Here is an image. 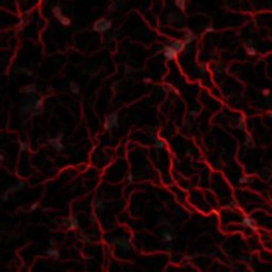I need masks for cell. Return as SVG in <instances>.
I'll list each match as a JSON object with an SVG mask.
<instances>
[{
    "instance_id": "6da1fadb",
    "label": "cell",
    "mask_w": 272,
    "mask_h": 272,
    "mask_svg": "<svg viewBox=\"0 0 272 272\" xmlns=\"http://www.w3.org/2000/svg\"><path fill=\"white\" fill-rule=\"evenodd\" d=\"M113 27V21L107 18H100V19L96 20L94 23V30L96 32L99 33H104L107 32L109 30L112 29Z\"/></svg>"
},
{
    "instance_id": "7a4b0ae2",
    "label": "cell",
    "mask_w": 272,
    "mask_h": 272,
    "mask_svg": "<svg viewBox=\"0 0 272 272\" xmlns=\"http://www.w3.org/2000/svg\"><path fill=\"white\" fill-rule=\"evenodd\" d=\"M114 128H118V115L116 113H111L106 116L104 121V129L109 131Z\"/></svg>"
},
{
    "instance_id": "3957f363",
    "label": "cell",
    "mask_w": 272,
    "mask_h": 272,
    "mask_svg": "<svg viewBox=\"0 0 272 272\" xmlns=\"http://www.w3.org/2000/svg\"><path fill=\"white\" fill-rule=\"evenodd\" d=\"M52 13H53V15H54L55 18L60 21V23L63 25V26L67 27L71 23L70 19H69L68 17H66V16L63 15V13H62V9L59 7V6H55V7L52 8Z\"/></svg>"
},
{
    "instance_id": "277c9868",
    "label": "cell",
    "mask_w": 272,
    "mask_h": 272,
    "mask_svg": "<svg viewBox=\"0 0 272 272\" xmlns=\"http://www.w3.org/2000/svg\"><path fill=\"white\" fill-rule=\"evenodd\" d=\"M62 138H63V134H59L58 137L55 138H52V139H49V145H50V147L53 149V150L58 151V152H60V151H63L66 148V146L65 145H63V143H62Z\"/></svg>"
},
{
    "instance_id": "5b68a950",
    "label": "cell",
    "mask_w": 272,
    "mask_h": 272,
    "mask_svg": "<svg viewBox=\"0 0 272 272\" xmlns=\"http://www.w3.org/2000/svg\"><path fill=\"white\" fill-rule=\"evenodd\" d=\"M113 242L118 248H120L123 252H130L131 251V244L123 237H115V239L113 240Z\"/></svg>"
},
{
    "instance_id": "8992f818",
    "label": "cell",
    "mask_w": 272,
    "mask_h": 272,
    "mask_svg": "<svg viewBox=\"0 0 272 272\" xmlns=\"http://www.w3.org/2000/svg\"><path fill=\"white\" fill-rule=\"evenodd\" d=\"M163 54L164 56L168 60V61H172V60H174V59L176 58V55H178V52L174 50V49L171 47V46L168 44V45L164 46L163 47Z\"/></svg>"
},
{
    "instance_id": "52a82bcc",
    "label": "cell",
    "mask_w": 272,
    "mask_h": 272,
    "mask_svg": "<svg viewBox=\"0 0 272 272\" xmlns=\"http://www.w3.org/2000/svg\"><path fill=\"white\" fill-rule=\"evenodd\" d=\"M33 104L34 103L31 102L30 99H23V103H21V106H20V111L23 114H28V113L33 109Z\"/></svg>"
},
{
    "instance_id": "ba28073f",
    "label": "cell",
    "mask_w": 272,
    "mask_h": 272,
    "mask_svg": "<svg viewBox=\"0 0 272 272\" xmlns=\"http://www.w3.org/2000/svg\"><path fill=\"white\" fill-rule=\"evenodd\" d=\"M65 224H67L69 230H76L79 227V220L76 216H70L67 220H65Z\"/></svg>"
},
{
    "instance_id": "9c48e42d",
    "label": "cell",
    "mask_w": 272,
    "mask_h": 272,
    "mask_svg": "<svg viewBox=\"0 0 272 272\" xmlns=\"http://www.w3.org/2000/svg\"><path fill=\"white\" fill-rule=\"evenodd\" d=\"M169 45L172 47L174 50H176L178 53H180V52H182L184 49L186 48V45L184 42H181V41H171V42H169Z\"/></svg>"
},
{
    "instance_id": "30bf717a",
    "label": "cell",
    "mask_w": 272,
    "mask_h": 272,
    "mask_svg": "<svg viewBox=\"0 0 272 272\" xmlns=\"http://www.w3.org/2000/svg\"><path fill=\"white\" fill-rule=\"evenodd\" d=\"M33 115H39L43 111V100L42 99H37L35 100V102L33 104Z\"/></svg>"
},
{
    "instance_id": "8fae6325",
    "label": "cell",
    "mask_w": 272,
    "mask_h": 272,
    "mask_svg": "<svg viewBox=\"0 0 272 272\" xmlns=\"http://www.w3.org/2000/svg\"><path fill=\"white\" fill-rule=\"evenodd\" d=\"M196 39V35L190 31H185V34H184V41L183 42L185 43V45H190L193 43V41Z\"/></svg>"
},
{
    "instance_id": "7c38bea8",
    "label": "cell",
    "mask_w": 272,
    "mask_h": 272,
    "mask_svg": "<svg viewBox=\"0 0 272 272\" xmlns=\"http://www.w3.org/2000/svg\"><path fill=\"white\" fill-rule=\"evenodd\" d=\"M36 92V85L35 84H31V85H27V86L20 88V93L27 94V95H33Z\"/></svg>"
},
{
    "instance_id": "4fadbf2b",
    "label": "cell",
    "mask_w": 272,
    "mask_h": 272,
    "mask_svg": "<svg viewBox=\"0 0 272 272\" xmlns=\"http://www.w3.org/2000/svg\"><path fill=\"white\" fill-rule=\"evenodd\" d=\"M241 223H242L243 227H247V229H251V227H254L255 221H254V219H253L252 217H244L242 219V221H241Z\"/></svg>"
},
{
    "instance_id": "5bb4252c",
    "label": "cell",
    "mask_w": 272,
    "mask_h": 272,
    "mask_svg": "<svg viewBox=\"0 0 272 272\" xmlns=\"http://www.w3.org/2000/svg\"><path fill=\"white\" fill-rule=\"evenodd\" d=\"M182 19V16L180 15L179 13H176V12H171L167 15V20L169 23H174V21H179V20Z\"/></svg>"
},
{
    "instance_id": "9a60e30c",
    "label": "cell",
    "mask_w": 272,
    "mask_h": 272,
    "mask_svg": "<svg viewBox=\"0 0 272 272\" xmlns=\"http://www.w3.org/2000/svg\"><path fill=\"white\" fill-rule=\"evenodd\" d=\"M95 208H96V211H97L98 214H102L103 211H104V209H105V205H104V203H103L102 199L97 200L96 203H95Z\"/></svg>"
},
{
    "instance_id": "2e32d148",
    "label": "cell",
    "mask_w": 272,
    "mask_h": 272,
    "mask_svg": "<svg viewBox=\"0 0 272 272\" xmlns=\"http://www.w3.org/2000/svg\"><path fill=\"white\" fill-rule=\"evenodd\" d=\"M162 237H163L164 241H166V242H172L173 241L172 234L170 233L168 230H164L163 232H162Z\"/></svg>"
},
{
    "instance_id": "e0dca14e",
    "label": "cell",
    "mask_w": 272,
    "mask_h": 272,
    "mask_svg": "<svg viewBox=\"0 0 272 272\" xmlns=\"http://www.w3.org/2000/svg\"><path fill=\"white\" fill-rule=\"evenodd\" d=\"M45 254L47 256H50V257H54V258L60 257V252L56 249H53V248H49L48 250H46Z\"/></svg>"
},
{
    "instance_id": "ac0fdd59",
    "label": "cell",
    "mask_w": 272,
    "mask_h": 272,
    "mask_svg": "<svg viewBox=\"0 0 272 272\" xmlns=\"http://www.w3.org/2000/svg\"><path fill=\"white\" fill-rule=\"evenodd\" d=\"M69 87H70V90L72 92V94H76V95L80 94L81 87H80V85H79L78 83H76V82H70V84H69Z\"/></svg>"
},
{
    "instance_id": "d6986e66",
    "label": "cell",
    "mask_w": 272,
    "mask_h": 272,
    "mask_svg": "<svg viewBox=\"0 0 272 272\" xmlns=\"http://www.w3.org/2000/svg\"><path fill=\"white\" fill-rule=\"evenodd\" d=\"M15 71L16 72H18V74H27V76H29V77H31V76H33V72L30 69H28V68H19V67H16L15 68Z\"/></svg>"
},
{
    "instance_id": "ffe728a7",
    "label": "cell",
    "mask_w": 272,
    "mask_h": 272,
    "mask_svg": "<svg viewBox=\"0 0 272 272\" xmlns=\"http://www.w3.org/2000/svg\"><path fill=\"white\" fill-rule=\"evenodd\" d=\"M176 7L181 11H185L186 9V0H176Z\"/></svg>"
},
{
    "instance_id": "44dd1931",
    "label": "cell",
    "mask_w": 272,
    "mask_h": 272,
    "mask_svg": "<svg viewBox=\"0 0 272 272\" xmlns=\"http://www.w3.org/2000/svg\"><path fill=\"white\" fill-rule=\"evenodd\" d=\"M246 51H247V54L250 55V56H253V55L256 54V50L253 46H247Z\"/></svg>"
},
{
    "instance_id": "7402d4cb",
    "label": "cell",
    "mask_w": 272,
    "mask_h": 272,
    "mask_svg": "<svg viewBox=\"0 0 272 272\" xmlns=\"http://www.w3.org/2000/svg\"><path fill=\"white\" fill-rule=\"evenodd\" d=\"M154 147L156 148L157 150H162V149L165 147V144H164V141H162V140H156L154 143Z\"/></svg>"
},
{
    "instance_id": "603a6c76",
    "label": "cell",
    "mask_w": 272,
    "mask_h": 272,
    "mask_svg": "<svg viewBox=\"0 0 272 272\" xmlns=\"http://www.w3.org/2000/svg\"><path fill=\"white\" fill-rule=\"evenodd\" d=\"M134 72V69L132 67H130V66H125V76H129V74H132Z\"/></svg>"
},
{
    "instance_id": "cb8c5ba5",
    "label": "cell",
    "mask_w": 272,
    "mask_h": 272,
    "mask_svg": "<svg viewBox=\"0 0 272 272\" xmlns=\"http://www.w3.org/2000/svg\"><path fill=\"white\" fill-rule=\"evenodd\" d=\"M23 188H25V183L19 182L16 186H15V191H19V190H23Z\"/></svg>"
},
{
    "instance_id": "d4e9b609",
    "label": "cell",
    "mask_w": 272,
    "mask_h": 272,
    "mask_svg": "<svg viewBox=\"0 0 272 272\" xmlns=\"http://www.w3.org/2000/svg\"><path fill=\"white\" fill-rule=\"evenodd\" d=\"M28 148H29V145H28V143H21L20 144V150L23 151V152H26L27 150H28Z\"/></svg>"
},
{
    "instance_id": "484cf974",
    "label": "cell",
    "mask_w": 272,
    "mask_h": 272,
    "mask_svg": "<svg viewBox=\"0 0 272 272\" xmlns=\"http://www.w3.org/2000/svg\"><path fill=\"white\" fill-rule=\"evenodd\" d=\"M253 44H254V39H252V37H249V39H247L246 43H244V45L247 46H253Z\"/></svg>"
},
{
    "instance_id": "4316f807",
    "label": "cell",
    "mask_w": 272,
    "mask_h": 272,
    "mask_svg": "<svg viewBox=\"0 0 272 272\" xmlns=\"http://www.w3.org/2000/svg\"><path fill=\"white\" fill-rule=\"evenodd\" d=\"M250 181H251V180H250L249 178H240L239 179V183L240 184H242V185L243 184H248Z\"/></svg>"
},
{
    "instance_id": "83f0119b",
    "label": "cell",
    "mask_w": 272,
    "mask_h": 272,
    "mask_svg": "<svg viewBox=\"0 0 272 272\" xmlns=\"http://www.w3.org/2000/svg\"><path fill=\"white\" fill-rule=\"evenodd\" d=\"M37 208H39V203H36V202H35V203H33V204L30 206V211H36Z\"/></svg>"
},
{
    "instance_id": "f1b7e54d",
    "label": "cell",
    "mask_w": 272,
    "mask_h": 272,
    "mask_svg": "<svg viewBox=\"0 0 272 272\" xmlns=\"http://www.w3.org/2000/svg\"><path fill=\"white\" fill-rule=\"evenodd\" d=\"M127 180H128L129 183H133V182H134V176H133V174H132V173H129Z\"/></svg>"
},
{
    "instance_id": "f546056e",
    "label": "cell",
    "mask_w": 272,
    "mask_h": 272,
    "mask_svg": "<svg viewBox=\"0 0 272 272\" xmlns=\"http://www.w3.org/2000/svg\"><path fill=\"white\" fill-rule=\"evenodd\" d=\"M270 93H271V90H269V88H265V90H262V95H264V96H269Z\"/></svg>"
},
{
    "instance_id": "4dcf8cb0",
    "label": "cell",
    "mask_w": 272,
    "mask_h": 272,
    "mask_svg": "<svg viewBox=\"0 0 272 272\" xmlns=\"http://www.w3.org/2000/svg\"><path fill=\"white\" fill-rule=\"evenodd\" d=\"M206 32H214V27L213 26H209L206 28Z\"/></svg>"
},
{
    "instance_id": "1f68e13d",
    "label": "cell",
    "mask_w": 272,
    "mask_h": 272,
    "mask_svg": "<svg viewBox=\"0 0 272 272\" xmlns=\"http://www.w3.org/2000/svg\"><path fill=\"white\" fill-rule=\"evenodd\" d=\"M115 9H116V3H112V6L109 8V12H112V11L115 10Z\"/></svg>"
},
{
    "instance_id": "d6a6232c",
    "label": "cell",
    "mask_w": 272,
    "mask_h": 272,
    "mask_svg": "<svg viewBox=\"0 0 272 272\" xmlns=\"http://www.w3.org/2000/svg\"><path fill=\"white\" fill-rule=\"evenodd\" d=\"M4 158H6V157H4L3 155H2V154L0 153V164H1V163H2V162H3V160H4Z\"/></svg>"
},
{
    "instance_id": "836d02e7",
    "label": "cell",
    "mask_w": 272,
    "mask_h": 272,
    "mask_svg": "<svg viewBox=\"0 0 272 272\" xmlns=\"http://www.w3.org/2000/svg\"><path fill=\"white\" fill-rule=\"evenodd\" d=\"M144 82H145V83H150V82H151V79H149V78H146V79L144 80Z\"/></svg>"
},
{
    "instance_id": "e575fe53",
    "label": "cell",
    "mask_w": 272,
    "mask_h": 272,
    "mask_svg": "<svg viewBox=\"0 0 272 272\" xmlns=\"http://www.w3.org/2000/svg\"><path fill=\"white\" fill-rule=\"evenodd\" d=\"M50 243H51V244H54V243H55L54 239H51V240H50Z\"/></svg>"
},
{
    "instance_id": "d590c367",
    "label": "cell",
    "mask_w": 272,
    "mask_h": 272,
    "mask_svg": "<svg viewBox=\"0 0 272 272\" xmlns=\"http://www.w3.org/2000/svg\"><path fill=\"white\" fill-rule=\"evenodd\" d=\"M0 168H1V164H0Z\"/></svg>"
},
{
    "instance_id": "8d00e7d4",
    "label": "cell",
    "mask_w": 272,
    "mask_h": 272,
    "mask_svg": "<svg viewBox=\"0 0 272 272\" xmlns=\"http://www.w3.org/2000/svg\"><path fill=\"white\" fill-rule=\"evenodd\" d=\"M271 176H272V172H271Z\"/></svg>"
}]
</instances>
